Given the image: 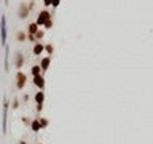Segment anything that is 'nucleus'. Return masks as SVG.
Returning a JSON list of instances; mask_svg holds the SVG:
<instances>
[{
    "instance_id": "f257e3e1",
    "label": "nucleus",
    "mask_w": 153,
    "mask_h": 144,
    "mask_svg": "<svg viewBox=\"0 0 153 144\" xmlns=\"http://www.w3.org/2000/svg\"><path fill=\"white\" fill-rule=\"evenodd\" d=\"M0 37H2V45L7 42V24H5V16H2V23H0Z\"/></svg>"
},
{
    "instance_id": "f03ea898",
    "label": "nucleus",
    "mask_w": 153,
    "mask_h": 144,
    "mask_svg": "<svg viewBox=\"0 0 153 144\" xmlns=\"http://www.w3.org/2000/svg\"><path fill=\"white\" fill-rule=\"evenodd\" d=\"M49 16H51V15H49V13L48 11H46V10H45V11H42L40 13V15H38V19H37V26H38V24H46V23H48V21H49Z\"/></svg>"
},
{
    "instance_id": "7ed1b4c3",
    "label": "nucleus",
    "mask_w": 153,
    "mask_h": 144,
    "mask_svg": "<svg viewBox=\"0 0 153 144\" xmlns=\"http://www.w3.org/2000/svg\"><path fill=\"white\" fill-rule=\"evenodd\" d=\"M26 85V75L22 74V72H18V75H16V87L19 88V90H22Z\"/></svg>"
},
{
    "instance_id": "20e7f679",
    "label": "nucleus",
    "mask_w": 153,
    "mask_h": 144,
    "mask_svg": "<svg viewBox=\"0 0 153 144\" xmlns=\"http://www.w3.org/2000/svg\"><path fill=\"white\" fill-rule=\"evenodd\" d=\"M34 83L40 88V90H43V87H45V79L42 75H35V77H34Z\"/></svg>"
},
{
    "instance_id": "39448f33",
    "label": "nucleus",
    "mask_w": 153,
    "mask_h": 144,
    "mask_svg": "<svg viewBox=\"0 0 153 144\" xmlns=\"http://www.w3.org/2000/svg\"><path fill=\"white\" fill-rule=\"evenodd\" d=\"M7 101H5V106H3V133H7Z\"/></svg>"
},
{
    "instance_id": "423d86ee",
    "label": "nucleus",
    "mask_w": 153,
    "mask_h": 144,
    "mask_svg": "<svg viewBox=\"0 0 153 144\" xmlns=\"http://www.w3.org/2000/svg\"><path fill=\"white\" fill-rule=\"evenodd\" d=\"M43 99H45V93L43 91H38L35 95V101H37V104H42L43 103Z\"/></svg>"
},
{
    "instance_id": "0eeeda50",
    "label": "nucleus",
    "mask_w": 153,
    "mask_h": 144,
    "mask_svg": "<svg viewBox=\"0 0 153 144\" xmlns=\"http://www.w3.org/2000/svg\"><path fill=\"white\" fill-rule=\"evenodd\" d=\"M30 127H32V130L34 131H38V130H40V120L38 119H35L32 122V123H30Z\"/></svg>"
},
{
    "instance_id": "6e6552de",
    "label": "nucleus",
    "mask_w": 153,
    "mask_h": 144,
    "mask_svg": "<svg viewBox=\"0 0 153 144\" xmlns=\"http://www.w3.org/2000/svg\"><path fill=\"white\" fill-rule=\"evenodd\" d=\"M49 58H45L43 61H42V69H43V71H46V69H48V66H49Z\"/></svg>"
},
{
    "instance_id": "1a4fd4ad",
    "label": "nucleus",
    "mask_w": 153,
    "mask_h": 144,
    "mask_svg": "<svg viewBox=\"0 0 153 144\" xmlns=\"http://www.w3.org/2000/svg\"><path fill=\"white\" fill-rule=\"evenodd\" d=\"M22 55H19V53H18L16 55V67H21V66H22Z\"/></svg>"
},
{
    "instance_id": "9d476101",
    "label": "nucleus",
    "mask_w": 153,
    "mask_h": 144,
    "mask_svg": "<svg viewBox=\"0 0 153 144\" xmlns=\"http://www.w3.org/2000/svg\"><path fill=\"white\" fill-rule=\"evenodd\" d=\"M27 13H29V10H27V7H26V5H22V7H21V18H26V16H27Z\"/></svg>"
},
{
    "instance_id": "9b49d317",
    "label": "nucleus",
    "mask_w": 153,
    "mask_h": 144,
    "mask_svg": "<svg viewBox=\"0 0 153 144\" xmlns=\"http://www.w3.org/2000/svg\"><path fill=\"white\" fill-rule=\"evenodd\" d=\"M42 51H43V47H42L40 43H37L35 47H34V53H35V55H40Z\"/></svg>"
},
{
    "instance_id": "f8f14e48",
    "label": "nucleus",
    "mask_w": 153,
    "mask_h": 144,
    "mask_svg": "<svg viewBox=\"0 0 153 144\" xmlns=\"http://www.w3.org/2000/svg\"><path fill=\"white\" fill-rule=\"evenodd\" d=\"M32 74H34V77L40 75V66H34V67H32Z\"/></svg>"
},
{
    "instance_id": "ddd939ff",
    "label": "nucleus",
    "mask_w": 153,
    "mask_h": 144,
    "mask_svg": "<svg viewBox=\"0 0 153 144\" xmlns=\"http://www.w3.org/2000/svg\"><path fill=\"white\" fill-rule=\"evenodd\" d=\"M29 32H30V34H35L37 32V24H30V26H29Z\"/></svg>"
},
{
    "instance_id": "4468645a",
    "label": "nucleus",
    "mask_w": 153,
    "mask_h": 144,
    "mask_svg": "<svg viewBox=\"0 0 153 144\" xmlns=\"http://www.w3.org/2000/svg\"><path fill=\"white\" fill-rule=\"evenodd\" d=\"M48 125V120H45V119H40V128H45Z\"/></svg>"
},
{
    "instance_id": "2eb2a0df",
    "label": "nucleus",
    "mask_w": 153,
    "mask_h": 144,
    "mask_svg": "<svg viewBox=\"0 0 153 144\" xmlns=\"http://www.w3.org/2000/svg\"><path fill=\"white\" fill-rule=\"evenodd\" d=\"M46 51H48V53H53V47H51V45H48V47H46Z\"/></svg>"
},
{
    "instance_id": "dca6fc26",
    "label": "nucleus",
    "mask_w": 153,
    "mask_h": 144,
    "mask_svg": "<svg viewBox=\"0 0 153 144\" xmlns=\"http://www.w3.org/2000/svg\"><path fill=\"white\" fill-rule=\"evenodd\" d=\"M53 7H57V5H59V0H53Z\"/></svg>"
},
{
    "instance_id": "f3484780",
    "label": "nucleus",
    "mask_w": 153,
    "mask_h": 144,
    "mask_svg": "<svg viewBox=\"0 0 153 144\" xmlns=\"http://www.w3.org/2000/svg\"><path fill=\"white\" fill-rule=\"evenodd\" d=\"M13 107H15V109L18 107V99H15V101H13Z\"/></svg>"
},
{
    "instance_id": "a211bd4d",
    "label": "nucleus",
    "mask_w": 153,
    "mask_h": 144,
    "mask_svg": "<svg viewBox=\"0 0 153 144\" xmlns=\"http://www.w3.org/2000/svg\"><path fill=\"white\" fill-rule=\"evenodd\" d=\"M53 3V0H45V5H51Z\"/></svg>"
},
{
    "instance_id": "6ab92c4d",
    "label": "nucleus",
    "mask_w": 153,
    "mask_h": 144,
    "mask_svg": "<svg viewBox=\"0 0 153 144\" xmlns=\"http://www.w3.org/2000/svg\"><path fill=\"white\" fill-rule=\"evenodd\" d=\"M19 144H27V143H26V141H19Z\"/></svg>"
},
{
    "instance_id": "aec40b11",
    "label": "nucleus",
    "mask_w": 153,
    "mask_h": 144,
    "mask_svg": "<svg viewBox=\"0 0 153 144\" xmlns=\"http://www.w3.org/2000/svg\"><path fill=\"white\" fill-rule=\"evenodd\" d=\"M5 2H8V0H5Z\"/></svg>"
}]
</instances>
